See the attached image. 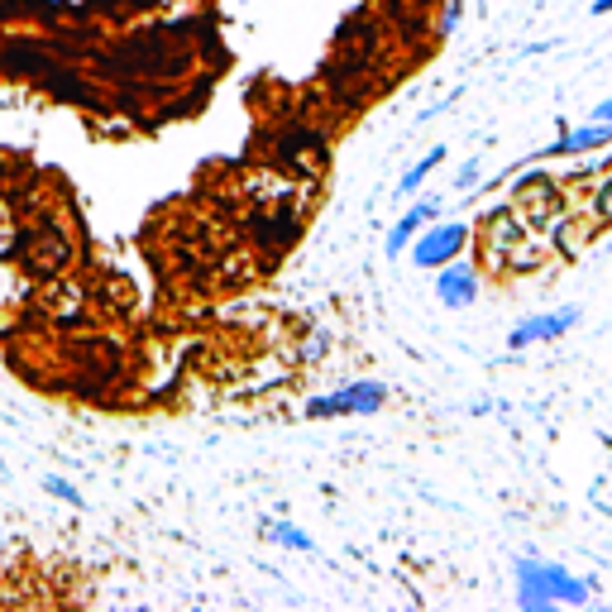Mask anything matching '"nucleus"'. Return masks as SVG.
I'll list each match as a JSON object with an SVG mask.
<instances>
[{
  "instance_id": "obj_1",
  "label": "nucleus",
  "mask_w": 612,
  "mask_h": 612,
  "mask_svg": "<svg viewBox=\"0 0 612 612\" xmlns=\"http://www.w3.org/2000/svg\"><path fill=\"white\" fill-rule=\"evenodd\" d=\"M517 584H522V608L546 612L550 603H584L589 589L565 574L560 565H546V560H517Z\"/></svg>"
},
{
  "instance_id": "obj_2",
  "label": "nucleus",
  "mask_w": 612,
  "mask_h": 612,
  "mask_svg": "<svg viewBox=\"0 0 612 612\" xmlns=\"http://www.w3.org/2000/svg\"><path fill=\"white\" fill-rule=\"evenodd\" d=\"M10 249L24 254V268H29V273H39V278L63 273L67 263H72V244H67V235L58 230V225H39V230H24V235L15 230Z\"/></svg>"
},
{
  "instance_id": "obj_3",
  "label": "nucleus",
  "mask_w": 612,
  "mask_h": 612,
  "mask_svg": "<svg viewBox=\"0 0 612 612\" xmlns=\"http://www.w3.org/2000/svg\"><path fill=\"white\" fill-rule=\"evenodd\" d=\"M469 244V225L464 220H445V225H421V240L412 244L416 268H440V263L459 259V249Z\"/></svg>"
},
{
  "instance_id": "obj_4",
  "label": "nucleus",
  "mask_w": 612,
  "mask_h": 612,
  "mask_svg": "<svg viewBox=\"0 0 612 612\" xmlns=\"http://www.w3.org/2000/svg\"><path fill=\"white\" fill-rule=\"evenodd\" d=\"M383 383H345L340 393L330 397H316V402H306V416H340V412H359V416H373L383 407Z\"/></svg>"
},
{
  "instance_id": "obj_5",
  "label": "nucleus",
  "mask_w": 612,
  "mask_h": 612,
  "mask_svg": "<svg viewBox=\"0 0 612 612\" xmlns=\"http://www.w3.org/2000/svg\"><path fill=\"white\" fill-rule=\"evenodd\" d=\"M569 326H579V311H574V306H565V311H541V316H526V321H517V326H512V335H507V345H512V350L546 345V340H560Z\"/></svg>"
},
{
  "instance_id": "obj_6",
  "label": "nucleus",
  "mask_w": 612,
  "mask_h": 612,
  "mask_svg": "<svg viewBox=\"0 0 612 612\" xmlns=\"http://www.w3.org/2000/svg\"><path fill=\"white\" fill-rule=\"evenodd\" d=\"M474 297H479V273H474V268H464L459 259L440 263L436 302L450 306V311H459V306H474Z\"/></svg>"
},
{
  "instance_id": "obj_7",
  "label": "nucleus",
  "mask_w": 612,
  "mask_h": 612,
  "mask_svg": "<svg viewBox=\"0 0 612 612\" xmlns=\"http://www.w3.org/2000/svg\"><path fill=\"white\" fill-rule=\"evenodd\" d=\"M612 144V125L593 120V125H579V130H565L550 149H541V158H569V153H589V149H603Z\"/></svg>"
},
{
  "instance_id": "obj_8",
  "label": "nucleus",
  "mask_w": 612,
  "mask_h": 612,
  "mask_svg": "<svg viewBox=\"0 0 612 612\" xmlns=\"http://www.w3.org/2000/svg\"><path fill=\"white\" fill-rule=\"evenodd\" d=\"M436 211H440V201L436 197H426V201H412L407 211H402V220H397L393 230H388V254H402L407 244L421 235V225H431L436 220Z\"/></svg>"
},
{
  "instance_id": "obj_9",
  "label": "nucleus",
  "mask_w": 612,
  "mask_h": 612,
  "mask_svg": "<svg viewBox=\"0 0 612 612\" xmlns=\"http://www.w3.org/2000/svg\"><path fill=\"white\" fill-rule=\"evenodd\" d=\"M445 153H450V149H431L421 163H416V168H407V173H402V182H397V197H416V187H421V182H426V177L445 163Z\"/></svg>"
},
{
  "instance_id": "obj_10",
  "label": "nucleus",
  "mask_w": 612,
  "mask_h": 612,
  "mask_svg": "<svg viewBox=\"0 0 612 612\" xmlns=\"http://www.w3.org/2000/svg\"><path fill=\"white\" fill-rule=\"evenodd\" d=\"M263 536H268V541H278V546L311 550V536H306L302 526H292V522H268V526H263Z\"/></svg>"
},
{
  "instance_id": "obj_11",
  "label": "nucleus",
  "mask_w": 612,
  "mask_h": 612,
  "mask_svg": "<svg viewBox=\"0 0 612 612\" xmlns=\"http://www.w3.org/2000/svg\"><path fill=\"white\" fill-rule=\"evenodd\" d=\"M44 493H53V498H58V503H67V507H82V503H87V498H82V493H77V488H72L67 479H58V474H48V479H44Z\"/></svg>"
},
{
  "instance_id": "obj_12",
  "label": "nucleus",
  "mask_w": 612,
  "mask_h": 612,
  "mask_svg": "<svg viewBox=\"0 0 612 612\" xmlns=\"http://www.w3.org/2000/svg\"><path fill=\"white\" fill-rule=\"evenodd\" d=\"M459 15H464V0H450V5H445V20H440V34H450L459 24Z\"/></svg>"
},
{
  "instance_id": "obj_13",
  "label": "nucleus",
  "mask_w": 612,
  "mask_h": 612,
  "mask_svg": "<svg viewBox=\"0 0 612 612\" xmlns=\"http://www.w3.org/2000/svg\"><path fill=\"white\" fill-rule=\"evenodd\" d=\"M474 177H479V163H464V168H459V182H455V187H469Z\"/></svg>"
},
{
  "instance_id": "obj_14",
  "label": "nucleus",
  "mask_w": 612,
  "mask_h": 612,
  "mask_svg": "<svg viewBox=\"0 0 612 612\" xmlns=\"http://www.w3.org/2000/svg\"><path fill=\"white\" fill-rule=\"evenodd\" d=\"M593 120H603V125H612V101H603V106L593 110Z\"/></svg>"
},
{
  "instance_id": "obj_15",
  "label": "nucleus",
  "mask_w": 612,
  "mask_h": 612,
  "mask_svg": "<svg viewBox=\"0 0 612 612\" xmlns=\"http://www.w3.org/2000/svg\"><path fill=\"white\" fill-rule=\"evenodd\" d=\"M612 10V0H593V15H608Z\"/></svg>"
},
{
  "instance_id": "obj_16",
  "label": "nucleus",
  "mask_w": 612,
  "mask_h": 612,
  "mask_svg": "<svg viewBox=\"0 0 612 612\" xmlns=\"http://www.w3.org/2000/svg\"><path fill=\"white\" fill-rule=\"evenodd\" d=\"M0 244H5V235H0Z\"/></svg>"
}]
</instances>
